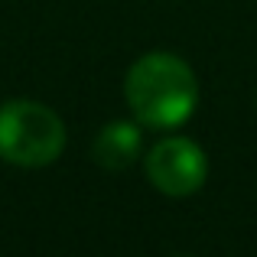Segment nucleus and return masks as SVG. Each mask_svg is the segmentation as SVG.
Here are the masks:
<instances>
[{
	"instance_id": "obj_1",
	"label": "nucleus",
	"mask_w": 257,
	"mask_h": 257,
	"mask_svg": "<svg viewBox=\"0 0 257 257\" xmlns=\"http://www.w3.org/2000/svg\"><path fill=\"white\" fill-rule=\"evenodd\" d=\"M124 94L140 124L153 131H170L192 117L199 104V82L179 56L150 52L131 65Z\"/></svg>"
},
{
	"instance_id": "obj_2",
	"label": "nucleus",
	"mask_w": 257,
	"mask_h": 257,
	"mask_svg": "<svg viewBox=\"0 0 257 257\" xmlns=\"http://www.w3.org/2000/svg\"><path fill=\"white\" fill-rule=\"evenodd\" d=\"M65 147V124L39 101H7L0 107V157L17 166H46Z\"/></svg>"
},
{
	"instance_id": "obj_3",
	"label": "nucleus",
	"mask_w": 257,
	"mask_h": 257,
	"mask_svg": "<svg viewBox=\"0 0 257 257\" xmlns=\"http://www.w3.org/2000/svg\"><path fill=\"white\" fill-rule=\"evenodd\" d=\"M208 176V160L202 147L189 137H170L160 140L147 153V179L163 195H192L202 189Z\"/></svg>"
},
{
	"instance_id": "obj_4",
	"label": "nucleus",
	"mask_w": 257,
	"mask_h": 257,
	"mask_svg": "<svg viewBox=\"0 0 257 257\" xmlns=\"http://www.w3.org/2000/svg\"><path fill=\"white\" fill-rule=\"evenodd\" d=\"M140 147H144V134H140L137 124L131 120H111L104 131L94 137V160L98 166L117 173V170H127L134 160L140 157Z\"/></svg>"
},
{
	"instance_id": "obj_5",
	"label": "nucleus",
	"mask_w": 257,
	"mask_h": 257,
	"mask_svg": "<svg viewBox=\"0 0 257 257\" xmlns=\"http://www.w3.org/2000/svg\"><path fill=\"white\" fill-rule=\"evenodd\" d=\"M179 257H186V254H179Z\"/></svg>"
}]
</instances>
